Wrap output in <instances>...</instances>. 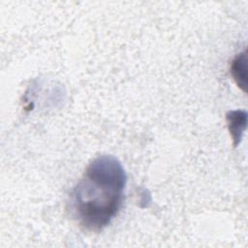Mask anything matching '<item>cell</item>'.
<instances>
[{
	"label": "cell",
	"mask_w": 248,
	"mask_h": 248,
	"mask_svg": "<svg viewBox=\"0 0 248 248\" xmlns=\"http://www.w3.org/2000/svg\"><path fill=\"white\" fill-rule=\"evenodd\" d=\"M242 72H245V54H239L232 62V68H231V72H232V75L233 77V78L236 80L237 84L240 86V85H243L241 79H243V82L245 83V78H243L240 75V73Z\"/></svg>",
	"instance_id": "3957f363"
},
{
	"label": "cell",
	"mask_w": 248,
	"mask_h": 248,
	"mask_svg": "<svg viewBox=\"0 0 248 248\" xmlns=\"http://www.w3.org/2000/svg\"><path fill=\"white\" fill-rule=\"evenodd\" d=\"M126 181V172L115 157L94 159L70 195L73 217L88 231L107 227L122 205Z\"/></svg>",
	"instance_id": "6da1fadb"
},
{
	"label": "cell",
	"mask_w": 248,
	"mask_h": 248,
	"mask_svg": "<svg viewBox=\"0 0 248 248\" xmlns=\"http://www.w3.org/2000/svg\"><path fill=\"white\" fill-rule=\"evenodd\" d=\"M227 119L232 138L234 141V145L236 146L240 141L241 134L246 127V112L241 110L230 111L227 114Z\"/></svg>",
	"instance_id": "7a4b0ae2"
}]
</instances>
